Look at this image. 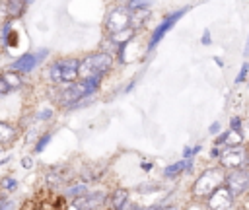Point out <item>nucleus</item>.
Returning <instances> with one entry per match:
<instances>
[{
    "label": "nucleus",
    "mask_w": 249,
    "mask_h": 210,
    "mask_svg": "<svg viewBox=\"0 0 249 210\" xmlns=\"http://www.w3.org/2000/svg\"><path fill=\"white\" fill-rule=\"evenodd\" d=\"M226 185V175L222 171V167H210V169H204L195 185H193V196L195 198H210L220 187Z\"/></svg>",
    "instance_id": "1"
},
{
    "label": "nucleus",
    "mask_w": 249,
    "mask_h": 210,
    "mask_svg": "<svg viewBox=\"0 0 249 210\" xmlns=\"http://www.w3.org/2000/svg\"><path fill=\"white\" fill-rule=\"evenodd\" d=\"M113 64L111 54L107 52H97V54H89L80 62V78L82 80H91V78H101V74H105Z\"/></svg>",
    "instance_id": "2"
},
{
    "label": "nucleus",
    "mask_w": 249,
    "mask_h": 210,
    "mask_svg": "<svg viewBox=\"0 0 249 210\" xmlns=\"http://www.w3.org/2000/svg\"><path fill=\"white\" fill-rule=\"evenodd\" d=\"M51 80L54 84H70L76 82V78H80V62L76 58H64L58 60L51 66L49 70Z\"/></svg>",
    "instance_id": "3"
},
{
    "label": "nucleus",
    "mask_w": 249,
    "mask_h": 210,
    "mask_svg": "<svg viewBox=\"0 0 249 210\" xmlns=\"http://www.w3.org/2000/svg\"><path fill=\"white\" fill-rule=\"evenodd\" d=\"M249 159V152L245 146H231V148H224L220 152V167L222 169H243V165Z\"/></svg>",
    "instance_id": "4"
},
{
    "label": "nucleus",
    "mask_w": 249,
    "mask_h": 210,
    "mask_svg": "<svg viewBox=\"0 0 249 210\" xmlns=\"http://www.w3.org/2000/svg\"><path fill=\"white\" fill-rule=\"evenodd\" d=\"M130 19H132L130 8L119 6V8L111 10L109 16H107V29H109V33L111 35H119V33L126 31V29H130L128 27L130 25Z\"/></svg>",
    "instance_id": "5"
},
{
    "label": "nucleus",
    "mask_w": 249,
    "mask_h": 210,
    "mask_svg": "<svg viewBox=\"0 0 249 210\" xmlns=\"http://www.w3.org/2000/svg\"><path fill=\"white\" fill-rule=\"evenodd\" d=\"M226 187L233 196H243L249 191V171L247 169H233L226 175Z\"/></svg>",
    "instance_id": "6"
},
{
    "label": "nucleus",
    "mask_w": 249,
    "mask_h": 210,
    "mask_svg": "<svg viewBox=\"0 0 249 210\" xmlns=\"http://www.w3.org/2000/svg\"><path fill=\"white\" fill-rule=\"evenodd\" d=\"M105 202H109L107 194L101 191H95V192H84V194L76 196L72 200V206L76 210H101Z\"/></svg>",
    "instance_id": "7"
},
{
    "label": "nucleus",
    "mask_w": 249,
    "mask_h": 210,
    "mask_svg": "<svg viewBox=\"0 0 249 210\" xmlns=\"http://www.w3.org/2000/svg\"><path fill=\"white\" fill-rule=\"evenodd\" d=\"M233 194L230 192V189L224 185V187H220L210 198H208V208L210 210H230L231 208V204H233Z\"/></svg>",
    "instance_id": "8"
},
{
    "label": "nucleus",
    "mask_w": 249,
    "mask_h": 210,
    "mask_svg": "<svg viewBox=\"0 0 249 210\" xmlns=\"http://www.w3.org/2000/svg\"><path fill=\"white\" fill-rule=\"evenodd\" d=\"M185 12H187V8L173 12L171 16H167V18H165V19H163V21H161L158 27H156V31H154V35H152V39H150V45H148V49H150V51L156 47V43H160V39H161V37H163V35H165V33H167L171 27H173V23H175V21H177V19H179V18H181Z\"/></svg>",
    "instance_id": "9"
},
{
    "label": "nucleus",
    "mask_w": 249,
    "mask_h": 210,
    "mask_svg": "<svg viewBox=\"0 0 249 210\" xmlns=\"http://www.w3.org/2000/svg\"><path fill=\"white\" fill-rule=\"evenodd\" d=\"M19 86H21V78L14 70H6L2 74V78H0V93L2 95H6L10 89H16Z\"/></svg>",
    "instance_id": "10"
},
{
    "label": "nucleus",
    "mask_w": 249,
    "mask_h": 210,
    "mask_svg": "<svg viewBox=\"0 0 249 210\" xmlns=\"http://www.w3.org/2000/svg\"><path fill=\"white\" fill-rule=\"evenodd\" d=\"M16 138H18V126H14V124H10V122H6V121H2V122H0V144H2L4 148H8Z\"/></svg>",
    "instance_id": "11"
},
{
    "label": "nucleus",
    "mask_w": 249,
    "mask_h": 210,
    "mask_svg": "<svg viewBox=\"0 0 249 210\" xmlns=\"http://www.w3.org/2000/svg\"><path fill=\"white\" fill-rule=\"evenodd\" d=\"M241 142H243L241 132L235 130V128H231V130H228L226 134H222V136L216 140V146L222 144V146H226V148H231V146H241Z\"/></svg>",
    "instance_id": "12"
},
{
    "label": "nucleus",
    "mask_w": 249,
    "mask_h": 210,
    "mask_svg": "<svg viewBox=\"0 0 249 210\" xmlns=\"http://www.w3.org/2000/svg\"><path fill=\"white\" fill-rule=\"evenodd\" d=\"M35 64H37L35 54H23V56H19V58L12 64V70H14V72H29V70L35 68Z\"/></svg>",
    "instance_id": "13"
},
{
    "label": "nucleus",
    "mask_w": 249,
    "mask_h": 210,
    "mask_svg": "<svg viewBox=\"0 0 249 210\" xmlns=\"http://www.w3.org/2000/svg\"><path fill=\"white\" fill-rule=\"evenodd\" d=\"M128 200V191L126 189H115L113 194L109 196V204L113 210H124V204Z\"/></svg>",
    "instance_id": "14"
},
{
    "label": "nucleus",
    "mask_w": 249,
    "mask_h": 210,
    "mask_svg": "<svg viewBox=\"0 0 249 210\" xmlns=\"http://www.w3.org/2000/svg\"><path fill=\"white\" fill-rule=\"evenodd\" d=\"M23 4L25 0H8V16L10 18H18L21 12H23Z\"/></svg>",
    "instance_id": "15"
},
{
    "label": "nucleus",
    "mask_w": 249,
    "mask_h": 210,
    "mask_svg": "<svg viewBox=\"0 0 249 210\" xmlns=\"http://www.w3.org/2000/svg\"><path fill=\"white\" fill-rule=\"evenodd\" d=\"M185 167H189V161H177V163H173V165L165 167L163 175H165V177H177Z\"/></svg>",
    "instance_id": "16"
},
{
    "label": "nucleus",
    "mask_w": 249,
    "mask_h": 210,
    "mask_svg": "<svg viewBox=\"0 0 249 210\" xmlns=\"http://www.w3.org/2000/svg\"><path fill=\"white\" fill-rule=\"evenodd\" d=\"M144 6H146V0H130L128 2L130 10H138V8H144Z\"/></svg>",
    "instance_id": "17"
},
{
    "label": "nucleus",
    "mask_w": 249,
    "mask_h": 210,
    "mask_svg": "<svg viewBox=\"0 0 249 210\" xmlns=\"http://www.w3.org/2000/svg\"><path fill=\"white\" fill-rule=\"evenodd\" d=\"M49 138H51L49 134H43V138H41V140H39V144H37V152H41V150H43V146L49 142Z\"/></svg>",
    "instance_id": "18"
},
{
    "label": "nucleus",
    "mask_w": 249,
    "mask_h": 210,
    "mask_svg": "<svg viewBox=\"0 0 249 210\" xmlns=\"http://www.w3.org/2000/svg\"><path fill=\"white\" fill-rule=\"evenodd\" d=\"M2 185H4V189H14L18 183H16L14 179H4V181H2Z\"/></svg>",
    "instance_id": "19"
},
{
    "label": "nucleus",
    "mask_w": 249,
    "mask_h": 210,
    "mask_svg": "<svg viewBox=\"0 0 249 210\" xmlns=\"http://www.w3.org/2000/svg\"><path fill=\"white\" fill-rule=\"evenodd\" d=\"M247 70H249V64L245 62V64H243V68H241V72H239V76H237V82H241V80L245 78V74H247Z\"/></svg>",
    "instance_id": "20"
},
{
    "label": "nucleus",
    "mask_w": 249,
    "mask_h": 210,
    "mask_svg": "<svg viewBox=\"0 0 249 210\" xmlns=\"http://www.w3.org/2000/svg\"><path fill=\"white\" fill-rule=\"evenodd\" d=\"M51 115H53V111H51V109H47V111H43V113L39 115V119H51Z\"/></svg>",
    "instance_id": "21"
},
{
    "label": "nucleus",
    "mask_w": 249,
    "mask_h": 210,
    "mask_svg": "<svg viewBox=\"0 0 249 210\" xmlns=\"http://www.w3.org/2000/svg\"><path fill=\"white\" fill-rule=\"evenodd\" d=\"M156 210H179V208L173 206V204H165V206H160V208H156Z\"/></svg>",
    "instance_id": "22"
},
{
    "label": "nucleus",
    "mask_w": 249,
    "mask_h": 210,
    "mask_svg": "<svg viewBox=\"0 0 249 210\" xmlns=\"http://www.w3.org/2000/svg\"><path fill=\"white\" fill-rule=\"evenodd\" d=\"M210 43V33L208 31H204V37H202V45H208Z\"/></svg>",
    "instance_id": "23"
},
{
    "label": "nucleus",
    "mask_w": 249,
    "mask_h": 210,
    "mask_svg": "<svg viewBox=\"0 0 249 210\" xmlns=\"http://www.w3.org/2000/svg\"><path fill=\"white\" fill-rule=\"evenodd\" d=\"M33 165V159H29V158H23V167H31Z\"/></svg>",
    "instance_id": "24"
},
{
    "label": "nucleus",
    "mask_w": 249,
    "mask_h": 210,
    "mask_svg": "<svg viewBox=\"0 0 249 210\" xmlns=\"http://www.w3.org/2000/svg\"><path fill=\"white\" fill-rule=\"evenodd\" d=\"M245 54L249 56V39H247V45H245Z\"/></svg>",
    "instance_id": "25"
},
{
    "label": "nucleus",
    "mask_w": 249,
    "mask_h": 210,
    "mask_svg": "<svg viewBox=\"0 0 249 210\" xmlns=\"http://www.w3.org/2000/svg\"><path fill=\"white\" fill-rule=\"evenodd\" d=\"M243 210H249V198L245 200V204H243Z\"/></svg>",
    "instance_id": "26"
},
{
    "label": "nucleus",
    "mask_w": 249,
    "mask_h": 210,
    "mask_svg": "<svg viewBox=\"0 0 249 210\" xmlns=\"http://www.w3.org/2000/svg\"><path fill=\"white\" fill-rule=\"evenodd\" d=\"M126 2H130V0H126Z\"/></svg>",
    "instance_id": "27"
}]
</instances>
